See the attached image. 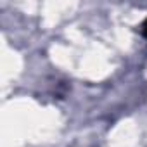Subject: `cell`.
Segmentation results:
<instances>
[{"instance_id":"obj_1","label":"cell","mask_w":147,"mask_h":147,"mask_svg":"<svg viewBox=\"0 0 147 147\" xmlns=\"http://www.w3.org/2000/svg\"><path fill=\"white\" fill-rule=\"evenodd\" d=\"M142 35H144V36L147 38V19H145V21L142 23Z\"/></svg>"}]
</instances>
